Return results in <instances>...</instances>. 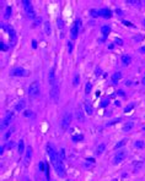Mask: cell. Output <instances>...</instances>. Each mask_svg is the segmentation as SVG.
I'll list each match as a JSON object with an SVG mask.
<instances>
[{
    "label": "cell",
    "mask_w": 145,
    "mask_h": 181,
    "mask_svg": "<svg viewBox=\"0 0 145 181\" xmlns=\"http://www.w3.org/2000/svg\"><path fill=\"white\" fill-rule=\"evenodd\" d=\"M11 75L16 76V77H26L28 75V72L25 69H22V67H15V69L11 70Z\"/></svg>",
    "instance_id": "8992f818"
},
{
    "label": "cell",
    "mask_w": 145,
    "mask_h": 181,
    "mask_svg": "<svg viewBox=\"0 0 145 181\" xmlns=\"http://www.w3.org/2000/svg\"><path fill=\"white\" fill-rule=\"evenodd\" d=\"M22 4H23V9H25V11H26V17L27 19H36V12H35V10H33V6H32V2L30 1V0H23L22 1Z\"/></svg>",
    "instance_id": "6da1fadb"
},
{
    "label": "cell",
    "mask_w": 145,
    "mask_h": 181,
    "mask_svg": "<svg viewBox=\"0 0 145 181\" xmlns=\"http://www.w3.org/2000/svg\"><path fill=\"white\" fill-rule=\"evenodd\" d=\"M41 17H37V20L35 21V25H36V26H38V25H40V23H41Z\"/></svg>",
    "instance_id": "b9f144b4"
},
{
    "label": "cell",
    "mask_w": 145,
    "mask_h": 181,
    "mask_svg": "<svg viewBox=\"0 0 145 181\" xmlns=\"http://www.w3.org/2000/svg\"><path fill=\"white\" fill-rule=\"evenodd\" d=\"M114 42H117L118 44H122V40H121V39H116V40H114Z\"/></svg>",
    "instance_id": "bcb514c9"
},
{
    "label": "cell",
    "mask_w": 145,
    "mask_h": 181,
    "mask_svg": "<svg viewBox=\"0 0 145 181\" xmlns=\"http://www.w3.org/2000/svg\"><path fill=\"white\" fill-rule=\"evenodd\" d=\"M40 92H41V88H40V83L37 81L32 82L28 87V94L31 97H38L40 96Z\"/></svg>",
    "instance_id": "7a4b0ae2"
},
{
    "label": "cell",
    "mask_w": 145,
    "mask_h": 181,
    "mask_svg": "<svg viewBox=\"0 0 145 181\" xmlns=\"http://www.w3.org/2000/svg\"><path fill=\"white\" fill-rule=\"evenodd\" d=\"M59 158H60V159H62V160H64V159H65V151H64V149H60V152H59Z\"/></svg>",
    "instance_id": "d590c367"
},
{
    "label": "cell",
    "mask_w": 145,
    "mask_h": 181,
    "mask_svg": "<svg viewBox=\"0 0 145 181\" xmlns=\"http://www.w3.org/2000/svg\"><path fill=\"white\" fill-rule=\"evenodd\" d=\"M116 12H117L119 16H122V15H123V11H122V10H119V9H117V10H116Z\"/></svg>",
    "instance_id": "7bdbcfd3"
},
{
    "label": "cell",
    "mask_w": 145,
    "mask_h": 181,
    "mask_svg": "<svg viewBox=\"0 0 145 181\" xmlns=\"http://www.w3.org/2000/svg\"><path fill=\"white\" fill-rule=\"evenodd\" d=\"M78 32H79V27H78V25L75 23V25L71 26V29H70V33H71V38H73V39H75V38L78 37Z\"/></svg>",
    "instance_id": "5bb4252c"
},
{
    "label": "cell",
    "mask_w": 145,
    "mask_h": 181,
    "mask_svg": "<svg viewBox=\"0 0 145 181\" xmlns=\"http://www.w3.org/2000/svg\"><path fill=\"white\" fill-rule=\"evenodd\" d=\"M0 44H1V50H4V52H5V50H7V49H9V48H7V45H5V43H4V42H1Z\"/></svg>",
    "instance_id": "f35d334b"
},
{
    "label": "cell",
    "mask_w": 145,
    "mask_h": 181,
    "mask_svg": "<svg viewBox=\"0 0 145 181\" xmlns=\"http://www.w3.org/2000/svg\"><path fill=\"white\" fill-rule=\"evenodd\" d=\"M140 52H143V53H145V47H144V48H140Z\"/></svg>",
    "instance_id": "c3c4849f"
},
{
    "label": "cell",
    "mask_w": 145,
    "mask_h": 181,
    "mask_svg": "<svg viewBox=\"0 0 145 181\" xmlns=\"http://www.w3.org/2000/svg\"><path fill=\"white\" fill-rule=\"evenodd\" d=\"M122 78V74L121 72H116V74H113V76H112V81H113V83L116 84L118 80H121Z\"/></svg>",
    "instance_id": "603a6c76"
},
{
    "label": "cell",
    "mask_w": 145,
    "mask_h": 181,
    "mask_svg": "<svg viewBox=\"0 0 145 181\" xmlns=\"http://www.w3.org/2000/svg\"><path fill=\"white\" fill-rule=\"evenodd\" d=\"M71 120H73V115H71L70 113H65V114L63 115L62 121H60V125H62V129H63V130H66V129L70 126Z\"/></svg>",
    "instance_id": "277c9868"
},
{
    "label": "cell",
    "mask_w": 145,
    "mask_h": 181,
    "mask_svg": "<svg viewBox=\"0 0 145 181\" xmlns=\"http://www.w3.org/2000/svg\"><path fill=\"white\" fill-rule=\"evenodd\" d=\"M80 83V76H79V74H75L74 75V78H73V84L74 86H78Z\"/></svg>",
    "instance_id": "cb8c5ba5"
},
{
    "label": "cell",
    "mask_w": 145,
    "mask_h": 181,
    "mask_svg": "<svg viewBox=\"0 0 145 181\" xmlns=\"http://www.w3.org/2000/svg\"><path fill=\"white\" fill-rule=\"evenodd\" d=\"M50 98H52V101L54 102H57L58 98H59V88H58L57 84L50 87Z\"/></svg>",
    "instance_id": "9c48e42d"
},
{
    "label": "cell",
    "mask_w": 145,
    "mask_h": 181,
    "mask_svg": "<svg viewBox=\"0 0 145 181\" xmlns=\"http://www.w3.org/2000/svg\"><path fill=\"white\" fill-rule=\"evenodd\" d=\"M143 25H144V26H145V19H144V20H143Z\"/></svg>",
    "instance_id": "f907efd6"
},
{
    "label": "cell",
    "mask_w": 145,
    "mask_h": 181,
    "mask_svg": "<svg viewBox=\"0 0 145 181\" xmlns=\"http://www.w3.org/2000/svg\"><path fill=\"white\" fill-rule=\"evenodd\" d=\"M26 106V103L23 101H20L19 103H16V105H15V110L16 111H21V110H23V108Z\"/></svg>",
    "instance_id": "ac0fdd59"
},
{
    "label": "cell",
    "mask_w": 145,
    "mask_h": 181,
    "mask_svg": "<svg viewBox=\"0 0 145 181\" xmlns=\"http://www.w3.org/2000/svg\"><path fill=\"white\" fill-rule=\"evenodd\" d=\"M14 130H15V129H14V127H12V129H11V130H9V131H7V132H6V133H5V136H4V138H5V140H7V138H9V137H10V135H11V133H12V131H14Z\"/></svg>",
    "instance_id": "e575fe53"
},
{
    "label": "cell",
    "mask_w": 145,
    "mask_h": 181,
    "mask_svg": "<svg viewBox=\"0 0 145 181\" xmlns=\"http://www.w3.org/2000/svg\"><path fill=\"white\" fill-rule=\"evenodd\" d=\"M128 2H129V4H133V5H137V6H140V5L144 4L143 1H138V0H129Z\"/></svg>",
    "instance_id": "1f68e13d"
},
{
    "label": "cell",
    "mask_w": 145,
    "mask_h": 181,
    "mask_svg": "<svg viewBox=\"0 0 145 181\" xmlns=\"http://www.w3.org/2000/svg\"><path fill=\"white\" fill-rule=\"evenodd\" d=\"M83 140H84L83 135H75V136H73V141L74 142H81Z\"/></svg>",
    "instance_id": "83f0119b"
},
{
    "label": "cell",
    "mask_w": 145,
    "mask_h": 181,
    "mask_svg": "<svg viewBox=\"0 0 145 181\" xmlns=\"http://www.w3.org/2000/svg\"><path fill=\"white\" fill-rule=\"evenodd\" d=\"M84 108H85V113H86L87 115H92V114H94V108H92V105L90 104V102H87V101L84 102Z\"/></svg>",
    "instance_id": "4fadbf2b"
},
{
    "label": "cell",
    "mask_w": 145,
    "mask_h": 181,
    "mask_svg": "<svg viewBox=\"0 0 145 181\" xmlns=\"http://www.w3.org/2000/svg\"><path fill=\"white\" fill-rule=\"evenodd\" d=\"M23 116H25V118H35V113H33L32 110H26V111L23 113Z\"/></svg>",
    "instance_id": "d4e9b609"
},
{
    "label": "cell",
    "mask_w": 145,
    "mask_h": 181,
    "mask_svg": "<svg viewBox=\"0 0 145 181\" xmlns=\"http://www.w3.org/2000/svg\"><path fill=\"white\" fill-rule=\"evenodd\" d=\"M143 83H144V84H145V77H144V78H143Z\"/></svg>",
    "instance_id": "681fc988"
},
{
    "label": "cell",
    "mask_w": 145,
    "mask_h": 181,
    "mask_svg": "<svg viewBox=\"0 0 145 181\" xmlns=\"http://www.w3.org/2000/svg\"><path fill=\"white\" fill-rule=\"evenodd\" d=\"M47 152H48V155H49L52 163H54L57 159H59V155H58V153L55 152V148L53 147L52 143H48V144H47Z\"/></svg>",
    "instance_id": "5b68a950"
},
{
    "label": "cell",
    "mask_w": 145,
    "mask_h": 181,
    "mask_svg": "<svg viewBox=\"0 0 145 181\" xmlns=\"http://www.w3.org/2000/svg\"><path fill=\"white\" fill-rule=\"evenodd\" d=\"M14 118H15V114L12 113V111H7L6 113V115H5V118H4V120H2V124H1V127L4 129L5 126H9L12 120H14Z\"/></svg>",
    "instance_id": "52a82bcc"
},
{
    "label": "cell",
    "mask_w": 145,
    "mask_h": 181,
    "mask_svg": "<svg viewBox=\"0 0 145 181\" xmlns=\"http://www.w3.org/2000/svg\"><path fill=\"white\" fill-rule=\"evenodd\" d=\"M100 16H102L104 19H109L112 16V12L108 10V9H101L100 10Z\"/></svg>",
    "instance_id": "9a60e30c"
},
{
    "label": "cell",
    "mask_w": 145,
    "mask_h": 181,
    "mask_svg": "<svg viewBox=\"0 0 145 181\" xmlns=\"http://www.w3.org/2000/svg\"><path fill=\"white\" fill-rule=\"evenodd\" d=\"M122 62H123V65H129V64L132 62V58H130V55L124 54V55L122 56Z\"/></svg>",
    "instance_id": "ffe728a7"
},
{
    "label": "cell",
    "mask_w": 145,
    "mask_h": 181,
    "mask_svg": "<svg viewBox=\"0 0 145 181\" xmlns=\"http://www.w3.org/2000/svg\"><path fill=\"white\" fill-rule=\"evenodd\" d=\"M101 32H102V34L104 36V38L109 34V32H111V28H109V26H107V25H104L101 27Z\"/></svg>",
    "instance_id": "d6986e66"
},
{
    "label": "cell",
    "mask_w": 145,
    "mask_h": 181,
    "mask_svg": "<svg viewBox=\"0 0 145 181\" xmlns=\"http://www.w3.org/2000/svg\"><path fill=\"white\" fill-rule=\"evenodd\" d=\"M48 81H49L50 87L54 86V84H57V80H55V71H54V69H50L49 75H48Z\"/></svg>",
    "instance_id": "30bf717a"
},
{
    "label": "cell",
    "mask_w": 145,
    "mask_h": 181,
    "mask_svg": "<svg viewBox=\"0 0 145 181\" xmlns=\"http://www.w3.org/2000/svg\"><path fill=\"white\" fill-rule=\"evenodd\" d=\"M91 89H92V84H91L90 82H87V83H86V87H85V93H86V94H90Z\"/></svg>",
    "instance_id": "f546056e"
},
{
    "label": "cell",
    "mask_w": 145,
    "mask_h": 181,
    "mask_svg": "<svg viewBox=\"0 0 145 181\" xmlns=\"http://www.w3.org/2000/svg\"><path fill=\"white\" fill-rule=\"evenodd\" d=\"M108 103H109V99L108 98H106V99H102V102H101V106H107L108 105Z\"/></svg>",
    "instance_id": "8d00e7d4"
},
{
    "label": "cell",
    "mask_w": 145,
    "mask_h": 181,
    "mask_svg": "<svg viewBox=\"0 0 145 181\" xmlns=\"http://www.w3.org/2000/svg\"><path fill=\"white\" fill-rule=\"evenodd\" d=\"M52 164H53V166H54L57 174H58L60 178H64V176H65V169H64V165H63L62 159L59 158V159H57V160L54 161V163H52Z\"/></svg>",
    "instance_id": "3957f363"
},
{
    "label": "cell",
    "mask_w": 145,
    "mask_h": 181,
    "mask_svg": "<svg viewBox=\"0 0 145 181\" xmlns=\"http://www.w3.org/2000/svg\"><path fill=\"white\" fill-rule=\"evenodd\" d=\"M118 94H119V96H124V92H123V91H118Z\"/></svg>",
    "instance_id": "f6af8a7d"
},
{
    "label": "cell",
    "mask_w": 145,
    "mask_h": 181,
    "mask_svg": "<svg viewBox=\"0 0 145 181\" xmlns=\"http://www.w3.org/2000/svg\"><path fill=\"white\" fill-rule=\"evenodd\" d=\"M10 15H11V9H10V7H6L4 17H5V19H9V17H10Z\"/></svg>",
    "instance_id": "836d02e7"
},
{
    "label": "cell",
    "mask_w": 145,
    "mask_h": 181,
    "mask_svg": "<svg viewBox=\"0 0 145 181\" xmlns=\"http://www.w3.org/2000/svg\"><path fill=\"white\" fill-rule=\"evenodd\" d=\"M127 157V153L124 151H118L116 154H114V158H113V164H119L124 160V158Z\"/></svg>",
    "instance_id": "ba28073f"
},
{
    "label": "cell",
    "mask_w": 145,
    "mask_h": 181,
    "mask_svg": "<svg viewBox=\"0 0 145 181\" xmlns=\"http://www.w3.org/2000/svg\"><path fill=\"white\" fill-rule=\"evenodd\" d=\"M68 48H69V53H71V49H73V44H71V42L68 43Z\"/></svg>",
    "instance_id": "60d3db41"
},
{
    "label": "cell",
    "mask_w": 145,
    "mask_h": 181,
    "mask_svg": "<svg viewBox=\"0 0 145 181\" xmlns=\"http://www.w3.org/2000/svg\"><path fill=\"white\" fill-rule=\"evenodd\" d=\"M90 14H91V16L92 17H97V16H100V11H97V10H90Z\"/></svg>",
    "instance_id": "d6a6232c"
},
{
    "label": "cell",
    "mask_w": 145,
    "mask_h": 181,
    "mask_svg": "<svg viewBox=\"0 0 145 181\" xmlns=\"http://www.w3.org/2000/svg\"><path fill=\"white\" fill-rule=\"evenodd\" d=\"M134 106H135V103H130V104H128V105L124 108V113H129V111H130Z\"/></svg>",
    "instance_id": "4316f807"
},
{
    "label": "cell",
    "mask_w": 145,
    "mask_h": 181,
    "mask_svg": "<svg viewBox=\"0 0 145 181\" xmlns=\"http://www.w3.org/2000/svg\"><path fill=\"white\" fill-rule=\"evenodd\" d=\"M75 119L78 121H80V122H83L84 120H85V113H84L83 110H78L76 113H75Z\"/></svg>",
    "instance_id": "2e32d148"
},
{
    "label": "cell",
    "mask_w": 145,
    "mask_h": 181,
    "mask_svg": "<svg viewBox=\"0 0 145 181\" xmlns=\"http://www.w3.org/2000/svg\"><path fill=\"white\" fill-rule=\"evenodd\" d=\"M58 22H59V28H63V21H62V20H59Z\"/></svg>",
    "instance_id": "ee69618b"
},
{
    "label": "cell",
    "mask_w": 145,
    "mask_h": 181,
    "mask_svg": "<svg viewBox=\"0 0 145 181\" xmlns=\"http://www.w3.org/2000/svg\"><path fill=\"white\" fill-rule=\"evenodd\" d=\"M125 143H127V140H121V141L114 146V148H116V149H119L121 147H123V146H124Z\"/></svg>",
    "instance_id": "f1b7e54d"
},
{
    "label": "cell",
    "mask_w": 145,
    "mask_h": 181,
    "mask_svg": "<svg viewBox=\"0 0 145 181\" xmlns=\"http://www.w3.org/2000/svg\"><path fill=\"white\" fill-rule=\"evenodd\" d=\"M44 32H46L47 36H49L52 33V27H50V23L49 22H46L44 23Z\"/></svg>",
    "instance_id": "7402d4cb"
},
{
    "label": "cell",
    "mask_w": 145,
    "mask_h": 181,
    "mask_svg": "<svg viewBox=\"0 0 145 181\" xmlns=\"http://www.w3.org/2000/svg\"><path fill=\"white\" fill-rule=\"evenodd\" d=\"M144 131H145V126H144Z\"/></svg>",
    "instance_id": "816d5d0a"
},
{
    "label": "cell",
    "mask_w": 145,
    "mask_h": 181,
    "mask_svg": "<svg viewBox=\"0 0 145 181\" xmlns=\"http://www.w3.org/2000/svg\"><path fill=\"white\" fill-rule=\"evenodd\" d=\"M32 44H33V48H36V47H37V43H36V42H35V40H33V42H32Z\"/></svg>",
    "instance_id": "7dc6e473"
},
{
    "label": "cell",
    "mask_w": 145,
    "mask_h": 181,
    "mask_svg": "<svg viewBox=\"0 0 145 181\" xmlns=\"http://www.w3.org/2000/svg\"><path fill=\"white\" fill-rule=\"evenodd\" d=\"M104 149H106V144H104V143L98 144V147H97V149H96V154H97V155H101V154L104 152Z\"/></svg>",
    "instance_id": "44dd1931"
},
{
    "label": "cell",
    "mask_w": 145,
    "mask_h": 181,
    "mask_svg": "<svg viewBox=\"0 0 145 181\" xmlns=\"http://www.w3.org/2000/svg\"><path fill=\"white\" fill-rule=\"evenodd\" d=\"M134 146L137 147V148H144L145 147V143L143 141H137L134 143Z\"/></svg>",
    "instance_id": "4dcf8cb0"
},
{
    "label": "cell",
    "mask_w": 145,
    "mask_h": 181,
    "mask_svg": "<svg viewBox=\"0 0 145 181\" xmlns=\"http://www.w3.org/2000/svg\"><path fill=\"white\" fill-rule=\"evenodd\" d=\"M133 127H134V122L128 121V122H125L124 126H123V131L124 132H129L130 130H133Z\"/></svg>",
    "instance_id": "e0dca14e"
},
{
    "label": "cell",
    "mask_w": 145,
    "mask_h": 181,
    "mask_svg": "<svg viewBox=\"0 0 145 181\" xmlns=\"http://www.w3.org/2000/svg\"><path fill=\"white\" fill-rule=\"evenodd\" d=\"M143 38H144V36H143V34H139V36H135V37H134V40H135V42H140Z\"/></svg>",
    "instance_id": "74e56055"
},
{
    "label": "cell",
    "mask_w": 145,
    "mask_h": 181,
    "mask_svg": "<svg viewBox=\"0 0 145 181\" xmlns=\"http://www.w3.org/2000/svg\"><path fill=\"white\" fill-rule=\"evenodd\" d=\"M1 26H2V28H4V29H6V31L10 33L11 42H12V43H15V40H16V33H15V31H14L11 27H9V26H5V25H1Z\"/></svg>",
    "instance_id": "7c38bea8"
},
{
    "label": "cell",
    "mask_w": 145,
    "mask_h": 181,
    "mask_svg": "<svg viewBox=\"0 0 145 181\" xmlns=\"http://www.w3.org/2000/svg\"><path fill=\"white\" fill-rule=\"evenodd\" d=\"M23 152H25V143H23V141L21 140V141L19 142V153L22 154Z\"/></svg>",
    "instance_id": "484cf974"
},
{
    "label": "cell",
    "mask_w": 145,
    "mask_h": 181,
    "mask_svg": "<svg viewBox=\"0 0 145 181\" xmlns=\"http://www.w3.org/2000/svg\"><path fill=\"white\" fill-rule=\"evenodd\" d=\"M31 158H32V147L28 146V147H26V157H25V164L26 165L30 164Z\"/></svg>",
    "instance_id": "8fae6325"
},
{
    "label": "cell",
    "mask_w": 145,
    "mask_h": 181,
    "mask_svg": "<svg viewBox=\"0 0 145 181\" xmlns=\"http://www.w3.org/2000/svg\"><path fill=\"white\" fill-rule=\"evenodd\" d=\"M123 25L128 26V27H133V26H134V25H133L132 22H129V21H123Z\"/></svg>",
    "instance_id": "ab89813d"
}]
</instances>
